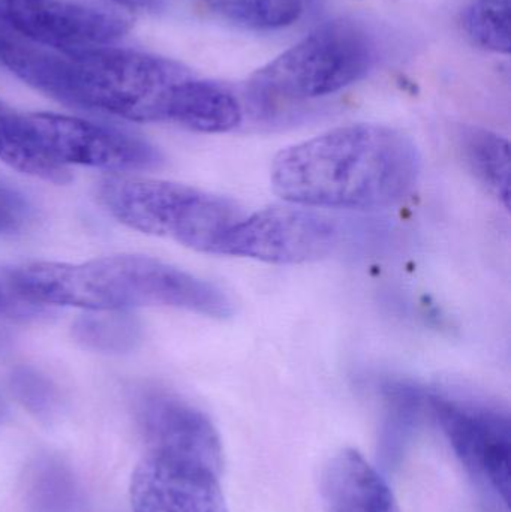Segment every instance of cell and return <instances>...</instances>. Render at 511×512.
<instances>
[{"mask_svg":"<svg viewBox=\"0 0 511 512\" xmlns=\"http://www.w3.org/2000/svg\"><path fill=\"white\" fill-rule=\"evenodd\" d=\"M221 471L146 454L131 478L132 512H228Z\"/></svg>","mask_w":511,"mask_h":512,"instance_id":"8fae6325","label":"cell"},{"mask_svg":"<svg viewBox=\"0 0 511 512\" xmlns=\"http://www.w3.org/2000/svg\"><path fill=\"white\" fill-rule=\"evenodd\" d=\"M110 2L123 6V8L144 9V11L146 9L155 11V9L161 8L162 5V0H110Z\"/></svg>","mask_w":511,"mask_h":512,"instance_id":"7402d4cb","label":"cell"},{"mask_svg":"<svg viewBox=\"0 0 511 512\" xmlns=\"http://www.w3.org/2000/svg\"><path fill=\"white\" fill-rule=\"evenodd\" d=\"M351 234L348 222L327 210L288 203L246 215L225 234L216 254L303 264L335 255Z\"/></svg>","mask_w":511,"mask_h":512,"instance_id":"8992f818","label":"cell"},{"mask_svg":"<svg viewBox=\"0 0 511 512\" xmlns=\"http://www.w3.org/2000/svg\"><path fill=\"white\" fill-rule=\"evenodd\" d=\"M242 119V105L228 87L195 75L176 87L167 111V122L206 134L233 131Z\"/></svg>","mask_w":511,"mask_h":512,"instance_id":"4fadbf2b","label":"cell"},{"mask_svg":"<svg viewBox=\"0 0 511 512\" xmlns=\"http://www.w3.org/2000/svg\"><path fill=\"white\" fill-rule=\"evenodd\" d=\"M378 60L368 27L354 20L327 21L255 71L248 83L258 110L333 95L363 80Z\"/></svg>","mask_w":511,"mask_h":512,"instance_id":"277c9868","label":"cell"},{"mask_svg":"<svg viewBox=\"0 0 511 512\" xmlns=\"http://www.w3.org/2000/svg\"><path fill=\"white\" fill-rule=\"evenodd\" d=\"M0 161L23 174L53 183L69 182V171L51 161L36 146L27 128L26 114L0 101Z\"/></svg>","mask_w":511,"mask_h":512,"instance_id":"9a60e30c","label":"cell"},{"mask_svg":"<svg viewBox=\"0 0 511 512\" xmlns=\"http://www.w3.org/2000/svg\"><path fill=\"white\" fill-rule=\"evenodd\" d=\"M324 512H401L380 472L353 448L336 451L321 472Z\"/></svg>","mask_w":511,"mask_h":512,"instance_id":"7c38bea8","label":"cell"},{"mask_svg":"<svg viewBox=\"0 0 511 512\" xmlns=\"http://www.w3.org/2000/svg\"><path fill=\"white\" fill-rule=\"evenodd\" d=\"M8 283L18 297L39 304L92 310L174 307L218 319L234 313L233 301L218 286L149 256L32 262L9 271Z\"/></svg>","mask_w":511,"mask_h":512,"instance_id":"3957f363","label":"cell"},{"mask_svg":"<svg viewBox=\"0 0 511 512\" xmlns=\"http://www.w3.org/2000/svg\"><path fill=\"white\" fill-rule=\"evenodd\" d=\"M6 415H8V408H6L5 400L0 396V423L5 421Z\"/></svg>","mask_w":511,"mask_h":512,"instance_id":"603a6c76","label":"cell"},{"mask_svg":"<svg viewBox=\"0 0 511 512\" xmlns=\"http://www.w3.org/2000/svg\"><path fill=\"white\" fill-rule=\"evenodd\" d=\"M464 29L479 47L509 54L510 0H473L464 12Z\"/></svg>","mask_w":511,"mask_h":512,"instance_id":"d6986e66","label":"cell"},{"mask_svg":"<svg viewBox=\"0 0 511 512\" xmlns=\"http://www.w3.org/2000/svg\"><path fill=\"white\" fill-rule=\"evenodd\" d=\"M428 402L453 453L468 475L509 507V415L491 406L444 396H429Z\"/></svg>","mask_w":511,"mask_h":512,"instance_id":"52a82bcc","label":"cell"},{"mask_svg":"<svg viewBox=\"0 0 511 512\" xmlns=\"http://www.w3.org/2000/svg\"><path fill=\"white\" fill-rule=\"evenodd\" d=\"M2 303H3V297H2V294H0V307H2Z\"/></svg>","mask_w":511,"mask_h":512,"instance_id":"cb8c5ba5","label":"cell"},{"mask_svg":"<svg viewBox=\"0 0 511 512\" xmlns=\"http://www.w3.org/2000/svg\"><path fill=\"white\" fill-rule=\"evenodd\" d=\"M11 388L18 402L39 420H53L62 409L56 385L30 367H18L12 372Z\"/></svg>","mask_w":511,"mask_h":512,"instance_id":"ffe728a7","label":"cell"},{"mask_svg":"<svg viewBox=\"0 0 511 512\" xmlns=\"http://www.w3.org/2000/svg\"><path fill=\"white\" fill-rule=\"evenodd\" d=\"M32 219L33 207L24 195L0 185V236L23 231Z\"/></svg>","mask_w":511,"mask_h":512,"instance_id":"44dd1931","label":"cell"},{"mask_svg":"<svg viewBox=\"0 0 511 512\" xmlns=\"http://www.w3.org/2000/svg\"><path fill=\"white\" fill-rule=\"evenodd\" d=\"M416 143L375 123L342 126L282 150L273 159V191L300 206L375 212L401 203L419 182Z\"/></svg>","mask_w":511,"mask_h":512,"instance_id":"6da1fadb","label":"cell"},{"mask_svg":"<svg viewBox=\"0 0 511 512\" xmlns=\"http://www.w3.org/2000/svg\"><path fill=\"white\" fill-rule=\"evenodd\" d=\"M458 147L471 173L509 210V141L479 126H462L458 132Z\"/></svg>","mask_w":511,"mask_h":512,"instance_id":"5bb4252c","label":"cell"},{"mask_svg":"<svg viewBox=\"0 0 511 512\" xmlns=\"http://www.w3.org/2000/svg\"><path fill=\"white\" fill-rule=\"evenodd\" d=\"M209 14L251 30L293 26L303 14L302 0H200Z\"/></svg>","mask_w":511,"mask_h":512,"instance_id":"e0dca14e","label":"cell"},{"mask_svg":"<svg viewBox=\"0 0 511 512\" xmlns=\"http://www.w3.org/2000/svg\"><path fill=\"white\" fill-rule=\"evenodd\" d=\"M131 26L132 18L123 12L66 0H0L5 32L56 50L111 45Z\"/></svg>","mask_w":511,"mask_h":512,"instance_id":"9c48e42d","label":"cell"},{"mask_svg":"<svg viewBox=\"0 0 511 512\" xmlns=\"http://www.w3.org/2000/svg\"><path fill=\"white\" fill-rule=\"evenodd\" d=\"M0 63L39 92L132 122H167L174 90L192 72L176 60L111 45L56 50L0 32Z\"/></svg>","mask_w":511,"mask_h":512,"instance_id":"7a4b0ae2","label":"cell"},{"mask_svg":"<svg viewBox=\"0 0 511 512\" xmlns=\"http://www.w3.org/2000/svg\"><path fill=\"white\" fill-rule=\"evenodd\" d=\"M135 415L147 454L224 469L218 430L188 400L164 390H146L135 400Z\"/></svg>","mask_w":511,"mask_h":512,"instance_id":"30bf717a","label":"cell"},{"mask_svg":"<svg viewBox=\"0 0 511 512\" xmlns=\"http://www.w3.org/2000/svg\"><path fill=\"white\" fill-rule=\"evenodd\" d=\"M30 512H81L83 498L71 469L54 457L36 462L27 487Z\"/></svg>","mask_w":511,"mask_h":512,"instance_id":"2e32d148","label":"cell"},{"mask_svg":"<svg viewBox=\"0 0 511 512\" xmlns=\"http://www.w3.org/2000/svg\"><path fill=\"white\" fill-rule=\"evenodd\" d=\"M98 195L126 227L206 254H216L225 234L246 216L233 200L161 180L111 177Z\"/></svg>","mask_w":511,"mask_h":512,"instance_id":"5b68a950","label":"cell"},{"mask_svg":"<svg viewBox=\"0 0 511 512\" xmlns=\"http://www.w3.org/2000/svg\"><path fill=\"white\" fill-rule=\"evenodd\" d=\"M27 128L45 156L62 165L116 171H149L162 164L161 153L147 141L77 117L26 114Z\"/></svg>","mask_w":511,"mask_h":512,"instance_id":"ba28073f","label":"cell"},{"mask_svg":"<svg viewBox=\"0 0 511 512\" xmlns=\"http://www.w3.org/2000/svg\"><path fill=\"white\" fill-rule=\"evenodd\" d=\"M72 336L90 351L126 354L140 343L141 327L137 319L123 313L89 315L75 321Z\"/></svg>","mask_w":511,"mask_h":512,"instance_id":"ac0fdd59","label":"cell"}]
</instances>
